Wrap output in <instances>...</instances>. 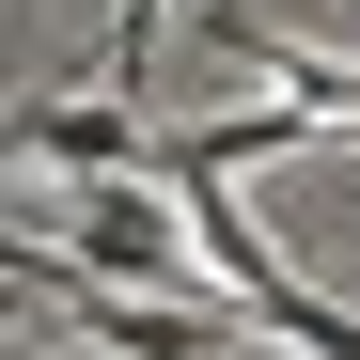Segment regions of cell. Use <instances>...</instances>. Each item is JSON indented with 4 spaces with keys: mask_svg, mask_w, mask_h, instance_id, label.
<instances>
[{
    "mask_svg": "<svg viewBox=\"0 0 360 360\" xmlns=\"http://www.w3.org/2000/svg\"><path fill=\"white\" fill-rule=\"evenodd\" d=\"M63 188H79V266H94V282H126V297H204L188 219H172L141 172H63Z\"/></svg>",
    "mask_w": 360,
    "mask_h": 360,
    "instance_id": "1",
    "label": "cell"
},
{
    "mask_svg": "<svg viewBox=\"0 0 360 360\" xmlns=\"http://www.w3.org/2000/svg\"><path fill=\"white\" fill-rule=\"evenodd\" d=\"M141 141H157L141 94H47V110H32V157H47V172H141Z\"/></svg>",
    "mask_w": 360,
    "mask_h": 360,
    "instance_id": "3",
    "label": "cell"
},
{
    "mask_svg": "<svg viewBox=\"0 0 360 360\" xmlns=\"http://www.w3.org/2000/svg\"><path fill=\"white\" fill-rule=\"evenodd\" d=\"M297 141H329L297 94H251V110H219V126H157L141 141V172H266V157H297Z\"/></svg>",
    "mask_w": 360,
    "mask_h": 360,
    "instance_id": "2",
    "label": "cell"
},
{
    "mask_svg": "<svg viewBox=\"0 0 360 360\" xmlns=\"http://www.w3.org/2000/svg\"><path fill=\"white\" fill-rule=\"evenodd\" d=\"M235 63H251L266 94H297L314 126H360V63H329V47H297V32H251V16H235Z\"/></svg>",
    "mask_w": 360,
    "mask_h": 360,
    "instance_id": "4",
    "label": "cell"
}]
</instances>
